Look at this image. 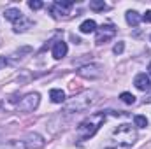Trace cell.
Returning a JSON list of instances; mask_svg holds the SVG:
<instances>
[{
  "label": "cell",
  "mask_w": 151,
  "mask_h": 149,
  "mask_svg": "<svg viewBox=\"0 0 151 149\" xmlns=\"http://www.w3.org/2000/svg\"><path fill=\"white\" fill-rule=\"evenodd\" d=\"M135 139H137L135 128L128 123H123L118 128H114L109 144L104 146V149H130L135 144Z\"/></svg>",
  "instance_id": "obj_1"
},
{
  "label": "cell",
  "mask_w": 151,
  "mask_h": 149,
  "mask_svg": "<svg viewBox=\"0 0 151 149\" xmlns=\"http://www.w3.org/2000/svg\"><path fill=\"white\" fill-rule=\"evenodd\" d=\"M106 116H107V111H100V112H95V114L88 116L86 119H83V121L79 123L77 130H76L77 140L83 142V140L91 139V137L99 132V128L102 126V123L106 121Z\"/></svg>",
  "instance_id": "obj_2"
},
{
  "label": "cell",
  "mask_w": 151,
  "mask_h": 149,
  "mask_svg": "<svg viewBox=\"0 0 151 149\" xmlns=\"http://www.w3.org/2000/svg\"><path fill=\"white\" fill-rule=\"evenodd\" d=\"M99 100V91H84L65 104V112H83Z\"/></svg>",
  "instance_id": "obj_3"
},
{
  "label": "cell",
  "mask_w": 151,
  "mask_h": 149,
  "mask_svg": "<svg viewBox=\"0 0 151 149\" xmlns=\"http://www.w3.org/2000/svg\"><path fill=\"white\" fill-rule=\"evenodd\" d=\"M74 7V2L72 0H58L55 2L51 7H49V12L55 19H60V18H67L70 16V9Z\"/></svg>",
  "instance_id": "obj_4"
},
{
  "label": "cell",
  "mask_w": 151,
  "mask_h": 149,
  "mask_svg": "<svg viewBox=\"0 0 151 149\" xmlns=\"http://www.w3.org/2000/svg\"><path fill=\"white\" fill-rule=\"evenodd\" d=\"M39 100H40V95H39V93H28V95H25V97L18 102L16 109L21 111V112H34L39 105Z\"/></svg>",
  "instance_id": "obj_5"
},
{
  "label": "cell",
  "mask_w": 151,
  "mask_h": 149,
  "mask_svg": "<svg viewBox=\"0 0 151 149\" xmlns=\"http://www.w3.org/2000/svg\"><path fill=\"white\" fill-rule=\"evenodd\" d=\"M77 74L81 75V77H88V79H99V77H102V74H104V69H102V65L88 63V65L79 67Z\"/></svg>",
  "instance_id": "obj_6"
},
{
  "label": "cell",
  "mask_w": 151,
  "mask_h": 149,
  "mask_svg": "<svg viewBox=\"0 0 151 149\" xmlns=\"http://www.w3.org/2000/svg\"><path fill=\"white\" fill-rule=\"evenodd\" d=\"M114 35H116V28H114L113 25H102V27L97 30V39H95V42H97V44H106V42L111 40Z\"/></svg>",
  "instance_id": "obj_7"
},
{
  "label": "cell",
  "mask_w": 151,
  "mask_h": 149,
  "mask_svg": "<svg viewBox=\"0 0 151 149\" xmlns=\"http://www.w3.org/2000/svg\"><path fill=\"white\" fill-rule=\"evenodd\" d=\"M25 148L27 149H40L44 148V139L39 135V133H28L25 137Z\"/></svg>",
  "instance_id": "obj_8"
},
{
  "label": "cell",
  "mask_w": 151,
  "mask_h": 149,
  "mask_svg": "<svg viewBox=\"0 0 151 149\" xmlns=\"http://www.w3.org/2000/svg\"><path fill=\"white\" fill-rule=\"evenodd\" d=\"M67 51H69L67 42H63V40H56L55 46H53V58H55V60H62V58L67 54Z\"/></svg>",
  "instance_id": "obj_9"
},
{
  "label": "cell",
  "mask_w": 151,
  "mask_h": 149,
  "mask_svg": "<svg viewBox=\"0 0 151 149\" xmlns=\"http://www.w3.org/2000/svg\"><path fill=\"white\" fill-rule=\"evenodd\" d=\"M134 84H135V88H137V90H141V91H150V90H151L150 77H148L146 74H139L137 77H135Z\"/></svg>",
  "instance_id": "obj_10"
},
{
  "label": "cell",
  "mask_w": 151,
  "mask_h": 149,
  "mask_svg": "<svg viewBox=\"0 0 151 149\" xmlns=\"http://www.w3.org/2000/svg\"><path fill=\"white\" fill-rule=\"evenodd\" d=\"M23 18V12L19 11V9H7L5 11V19H9V21H12V23H16L18 19H21Z\"/></svg>",
  "instance_id": "obj_11"
},
{
  "label": "cell",
  "mask_w": 151,
  "mask_h": 149,
  "mask_svg": "<svg viewBox=\"0 0 151 149\" xmlns=\"http://www.w3.org/2000/svg\"><path fill=\"white\" fill-rule=\"evenodd\" d=\"M30 27H32V21L23 16L21 19H18V21L14 23V32H25V30H28Z\"/></svg>",
  "instance_id": "obj_12"
},
{
  "label": "cell",
  "mask_w": 151,
  "mask_h": 149,
  "mask_svg": "<svg viewBox=\"0 0 151 149\" xmlns=\"http://www.w3.org/2000/svg\"><path fill=\"white\" fill-rule=\"evenodd\" d=\"M79 30H81V34H91V32L97 30V23H95L93 19H86V21L81 23Z\"/></svg>",
  "instance_id": "obj_13"
},
{
  "label": "cell",
  "mask_w": 151,
  "mask_h": 149,
  "mask_svg": "<svg viewBox=\"0 0 151 149\" xmlns=\"http://www.w3.org/2000/svg\"><path fill=\"white\" fill-rule=\"evenodd\" d=\"M0 149H27L23 140H9V142H0Z\"/></svg>",
  "instance_id": "obj_14"
},
{
  "label": "cell",
  "mask_w": 151,
  "mask_h": 149,
  "mask_svg": "<svg viewBox=\"0 0 151 149\" xmlns=\"http://www.w3.org/2000/svg\"><path fill=\"white\" fill-rule=\"evenodd\" d=\"M49 98L55 104H62V102H65V93L62 90H51L49 91Z\"/></svg>",
  "instance_id": "obj_15"
},
{
  "label": "cell",
  "mask_w": 151,
  "mask_h": 149,
  "mask_svg": "<svg viewBox=\"0 0 151 149\" xmlns=\"http://www.w3.org/2000/svg\"><path fill=\"white\" fill-rule=\"evenodd\" d=\"M127 23H128L130 27H137V25L141 23V16H139V12H135V11H128V12H127Z\"/></svg>",
  "instance_id": "obj_16"
},
{
  "label": "cell",
  "mask_w": 151,
  "mask_h": 149,
  "mask_svg": "<svg viewBox=\"0 0 151 149\" xmlns=\"http://www.w3.org/2000/svg\"><path fill=\"white\" fill-rule=\"evenodd\" d=\"M90 9H93V11H104V9H107V5H106L104 0H95V2H90Z\"/></svg>",
  "instance_id": "obj_17"
},
{
  "label": "cell",
  "mask_w": 151,
  "mask_h": 149,
  "mask_svg": "<svg viewBox=\"0 0 151 149\" xmlns=\"http://www.w3.org/2000/svg\"><path fill=\"white\" fill-rule=\"evenodd\" d=\"M119 98H121V100H123L127 105H132V104L135 102V97H134L132 93H128V91H123V93L119 95Z\"/></svg>",
  "instance_id": "obj_18"
},
{
  "label": "cell",
  "mask_w": 151,
  "mask_h": 149,
  "mask_svg": "<svg viewBox=\"0 0 151 149\" xmlns=\"http://www.w3.org/2000/svg\"><path fill=\"white\" fill-rule=\"evenodd\" d=\"M134 123H135V126H139V128H146V126H148V117H144V116H135V117H134Z\"/></svg>",
  "instance_id": "obj_19"
},
{
  "label": "cell",
  "mask_w": 151,
  "mask_h": 149,
  "mask_svg": "<svg viewBox=\"0 0 151 149\" xmlns=\"http://www.w3.org/2000/svg\"><path fill=\"white\" fill-rule=\"evenodd\" d=\"M28 7H30L32 11H39V9L44 7V4H42L40 0H30V2H28Z\"/></svg>",
  "instance_id": "obj_20"
},
{
  "label": "cell",
  "mask_w": 151,
  "mask_h": 149,
  "mask_svg": "<svg viewBox=\"0 0 151 149\" xmlns=\"http://www.w3.org/2000/svg\"><path fill=\"white\" fill-rule=\"evenodd\" d=\"M123 49H125V42H118V44H114L113 53H114V54H121V53H123Z\"/></svg>",
  "instance_id": "obj_21"
},
{
  "label": "cell",
  "mask_w": 151,
  "mask_h": 149,
  "mask_svg": "<svg viewBox=\"0 0 151 149\" xmlns=\"http://www.w3.org/2000/svg\"><path fill=\"white\" fill-rule=\"evenodd\" d=\"M141 19H142V21H146V23H151V11H146V12L141 16Z\"/></svg>",
  "instance_id": "obj_22"
},
{
  "label": "cell",
  "mask_w": 151,
  "mask_h": 149,
  "mask_svg": "<svg viewBox=\"0 0 151 149\" xmlns=\"http://www.w3.org/2000/svg\"><path fill=\"white\" fill-rule=\"evenodd\" d=\"M144 102H151V95L148 97V98H146V100H144Z\"/></svg>",
  "instance_id": "obj_23"
},
{
  "label": "cell",
  "mask_w": 151,
  "mask_h": 149,
  "mask_svg": "<svg viewBox=\"0 0 151 149\" xmlns=\"http://www.w3.org/2000/svg\"><path fill=\"white\" fill-rule=\"evenodd\" d=\"M148 70H150V74H151V63H150V67H148Z\"/></svg>",
  "instance_id": "obj_24"
}]
</instances>
